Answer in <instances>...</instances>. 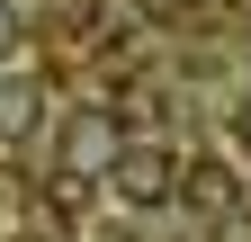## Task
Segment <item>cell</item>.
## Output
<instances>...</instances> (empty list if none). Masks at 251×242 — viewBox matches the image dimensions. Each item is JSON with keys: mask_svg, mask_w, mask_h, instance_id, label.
Here are the masks:
<instances>
[{"mask_svg": "<svg viewBox=\"0 0 251 242\" xmlns=\"http://www.w3.org/2000/svg\"><path fill=\"white\" fill-rule=\"evenodd\" d=\"M117 153H126V144H117V126H108L99 108H81L72 126H63V170H81V179H99V170H117Z\"/></svg>", "mask_w": 251, "mask_h": 242, "instance_id": "cell-2", "label": "cell"}, {"mask_svg": "<svg viewBox=\"0 0 251 242\" xmlns=\"http://www.w3.org/2000/svg\"><path fill=\"white\" fill-rule=\"evenodd\" d=\"M188 197H198V206H233V179L215 170V162H198V179H188Z\"/></svg>", "mask_w": 251, "mask_h": 242, "instance_id": "cell-3", "label": "cell"}, {"mask_svg": "<svg viewBox=\"0 0 251 242\" xmlns=\"http://www.w3.org/2000/svg\"><path fill=\"white\" fill-rule=\"evenodd\" d=\"M108 179H117V197H126V206H171V197L188 189V179H179V153H171V144H126Z\"/></svg>", "mask_w": 251, "mask_h": 242, "instance_id": "cell-1", "label": "cell"}]
</instances>
